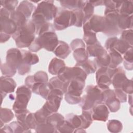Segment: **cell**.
<instances>
[{
	"label": "cell",
	"instance_id": "cell-39",
	"mask_svg": "<svg viewBox=\"0 0 133 133\" xmlns=\"http://www.w3.org/2000/svg\"><path fill=\"white\" fill-rule=\"evenodd\" d=\"M35 130L37 132H54L58 131L54 126L46 122L38 124Z\"/></svg>",
	"mask_w": 133,
	"mask_h": 133
},
{
	"label": "cell",
	"instance_id": "cell-30",
	"mask_svg": "<svg viewBox=\"0 0 133 133\" xmlns=\"http://www.w3.org/2000/svg\"><path fill=\"white\" fill-rule=\"evenodd\" d=\"M75 65L81 67L88 75L95 72L97 66L94 61L87 60L82 63H77Z\"/></svg>",
	"mask_w": 133,
	"mask_h": 133
},
{
	"label": "cell",
	"instance_id": "cell-26",
	"mask_svg": "<svg viewBox=\"0 0 133 133\" xmlns=\"http://www.w3.org/2000/svg\"><path fill=\"white\" fill-rule=\"evenodd\" d=\"M48 83L51 90L57 89L61 90L63 93L66 92L68 83L64 82L58 76L51 78Z\"/></svg>",
	"mask_w": 133,
	"mask_h": 133
},
{
	"label": "cell",
	"instance_id": "cell-36",
	"mask_svg": "<svg viewBox=\"0 0 133 133\" xmlns=\"http://www.w3.org/2000/svg\"><path fill=\"white\" fill-rule=\"evenodd\" d=\"M80 116L82 122L81 128L86 129L88 128L92 122L91 112L90 110H83L82 114Z\"/></svg>",
	"mask_w": 133,
	"mask_h": 133
},
{
	"label": "cell",
	"instance_id": "cell-42",
	"mask_svg": "<svg viewBox=\"0 0 133 133\" xmlns=\"http://www.w3.org/2000/svg\"><path fill=\"white\" fill-rule=\"evenodd\" d=\"M84 40L87 45H90L97 42L96 33L90 31H84Z\"/></svg>",
	"mask_w": 133,
	"mask_h": 133
},
{
	"label": "cell",
	"instance_id": "cell-44",
	"mask_svg": "<svg viewBox=\"0 0 133 133\" xmlns=\"http://www.w3.org/2000/svg\"><path fill=\"white\" fill-rule=\"evenodd\" d=\"M75 17V23L74 25L81 27L84 23V14L82 9H76L72 10Z\"/></svg>",
	"mask_w": 133,
	"mask_h": 133
},
{
	"label": "cell",
	"instance_id": "cell-18",
	"mask_svg": "<svg viewBox=\"0 0 133 133\" xmlns=\"http://www.w3.org/2000/svg\"><path fill=\"white\" fill-rule=\"evenodd\" d=\"M127 79L124 70L121 67L115 69V73L112 77V83L115 89H121L124 83Z\"/></svg>",
	"mask_w": 133,
	"mask_h": 133
},
{
	"label": "cell",
	"instance_id": "cell-53",
	"mask_svg": "<svg viewBox=\"0 0 133 133\" xmlns=\"http://www.w3.org/2000/svg\"><path fill=\"white\" fill-rule=\"evenodd\" d=\"M114 91L116 97L120 102H125L126 101V95L121 89H115Z\"/></svg>",
	"mask_w": 133,
	"mask_h": 133
},
{
	"label": "cell",
	"instance_id": "cell-34",
	"mask_svg": "<svg viewBox=\"0 0 133 133\" xmlns=\"http://www.w3.org/2000/svg\"><path fill=\"white\" fill-rule=\"evenodd\" d=\"M97 67H107L108 66L110 62V57L108 52L103 54L102 55L96 57L94 60Z\"/></svg>",
	"mask_w": 133,
	"mask_h": 133
},
{
	"label": "cell",
	"instance_id": "cell-25",
	"mask_svg": "<svg viewBox=\"0 0 133 133\" xmlns=\"http://www.w3.org/2000/svg\"><path fill=\"white\" fill-rule=\"evenodd\" d=\"M64 117L59 113L54 112L47 117L46 123L51 125L56 129H58L64 122Z\"/></svg>",
	"mask_w": 133,
	"mask_h": 133
},
{
	"label": "cell",
	"instance_id": "cell-20",
	"mask_svg": "<svg viewBox=\"0 0 133 133\" xmlns=\"http://www.w3.org/2000/svg\"><path fill=\"white\" fill-rule=\"evenodd\" d=\"M86 50L89 57H99L107 52L98 41L94 44L87 45Z\"/></svg>",
	"mask_w": 133,
	"mask_h": 133
},
{
	"label": "cell",
	"instance_id": "cell-23",
	"mask_svg": "<svg viewBox=\"0 0 133 133\" xmlns=\"http://www.w3.org/2000/svg\"><path fill=\"white\" fill-rule=\"evenodd\" d=\"M34 8L35 6L31 1H23L20 3L19 6L17 7L16 10L22 12L28 19L31 16Z\"/></svg>",
	"mask_w": 133,
	"mask_h": 133
},
{
	"label": "cell",
	"instance_id": "cell-46",
	"mask_svg": "<svg viewBox=\"0 0 133 133\" xmlns=\"http://www.w3.org/2000/svg\"><path fill=\"white\" fill-rule=\"evenodd\" d=\"M120 39L132 46V30L127 29L124 30L122 33Z\"/></svg>",
	"mask_w": 133,
	"mask_h": 133
},
{
	"label": "cell",
	"instance_id": "cell-33",
	"mask_svg": "<svg viewBox=\"0 0 133 133\" xmlns=\"http://www.w3.org/2000/svg\"><path fill=\"white\" fill-rule=\"evenodd\" d=\"M66 121L70 124L74 129L81 128L82 122L80 115L69 114L66 115Z\"/></svg>",
	"mask_w": 133,
	"mask_h": 133
},
{
	"label": "cell",
	"instance_id": "cell-40",
	"mask_svg": "<svg viewBox=\"0 0 133 133\" xmlns=\"http://www.w3.org/2000/svg\"><path fill=\"white\" fill-rule=\"evenodd\" d=\"M107 127L108 130L111 132H119L123 128L121 122L116 119L110 120L107 124Z\"/></svg>",
	"mask_w": 133,
	"mask_h": 133
},
{
	"label": "cell",
	"instance_id": "cell-41",
	"mask_svg": "<svg viewBox=\"0 0 133 133\" xmlns=\"http://www.w3.org/2000/svg\"><path fill=\"white\" fill-rule=\"evenodd\" d=\"M14 118V114L11 110L7 108L1 109V122L6 123Z\"/></svg>",
	"mask_w": 133,
	"mask_h": 133
},
{
	"label": "cell",
	"instance_id": "cell-24",
	"mask_svg": "<svg viewBox=\"0 0 133 133\" xmlns=\"http://www.w3.org/2000/svg\"><path fill=\"white\" fill-rule=\"evenodd\" d=\"M61 5L64 8H68L72 10L76 9H82L86 1H76V0H66L59 1Z\"/></svg>",
	"mask_w": 133,
	"mask_h": 133
},
{
	"label": "cell",
	"instance_id": "cell-1",
	"mask_svg": "<svg viewBox=\"0 0 133 133\" xmlns=\"http://www.w3.org/2000/svg\"><path fill=\"white\" fill-rule=\"evenodd\" d=\"M58 8L54 5V1H42L35 9L32 15V21L35 28L55 18Z\"/></svg>",
	"mask_w": 133,
	"mask_h": 133
},
{
	"label": "cell",
	"instance_id": "cell-3",
	"mask_svg": "<svg viewBox=\"0 0 133 133\" xmlns=\"http://www.w3.org/2000/svg\"><path fill=\"white\" fill-rule=\"evenodd\" d=\"M102 90L98 86L89 85L86 89V94L81 98L80 105L83 110H90L102 102Z\"/></svg>",
	"mask_w": 133,
	"mask_h": 133
},
{
	"label": "cell",
	"instance_id": "cell-10",
	"mask_svg": "<svg viewBox=\"0 0 133 133\" xmlns=\"http://www.w3.org/2000/svg\"><path fill=\"white\" fill-rule=\"evenodd\" d=\"M37 39L42 48L49 51H54L59 43L55 31H48L38 35Z\"/></svg>",
	"mask_w": 133,
	"mask_h": 133
},
{
	"label": "cell",
	"instance_id": "cell-52",
	"mask_svg": "<svg viewBox=\"0 0 133 133\" xmlns=\"http://www.w3.org/2000/svg\"><path fill=\"white\" fill-rule=\"evenodd\" d=\"M71 49L74 50L79 48H85V45L83 41L81 39H75L72 41L70 44Z\"/></svg>",
	"mask_w": 133,
	"mask_h": 133
},
{
	"label": "cell",
	"instance_id": "cell-13",
	"mask_svg": "<svg viewBox=\"0 0 133 133\" xmlns=\"http://www.w3.org/2000/svg\"><path fill=\"white\" fill-rule=\"evenodd\" d=\"M102 102L105 103L112 112H115L120 108V101L116 97L113 90L108 88L102 91Z\"/></svg>",
	"mask_w": 133,
	"mask_h": 133
},
{
	"label": "cell",
	"instance_id": "cell-56",
	"mask_svg": "<svg viewBox=\"0 0 133 133\" xmlns=\"http://www.w3.org/2000/svg\"><path fill=\"white\" fill-rule=\"evenodd\" d=\"M35 82L34 79L33 75L28 76L25 80V85L29 88H32L33 85L35 84Z\"/></svg>",
	"mask_w": 133,
	"mask_h": 133
},
{
	"label": "cell",
	"instance_id": "cell-57",
	"mask_svg": "<svg viewBox=\"0 0 133 133\" xmlns=\"http://www.w3.org/2000/svg\"><path fill=\"white\" fill-rule=\"evenodd\" d=\"M10 35L1 32V43H4L9 39Z\"/></svg>",
	"mask_w": 133,
	"mask_h": 133
},
{
	"label": "cell",
	"instance_id": "cell-5",
	"mask_svg": "<svg viewBox=\"0 0 133 133\" xmlns=\"http://www.w3.org/2000/svg\"><path fill=\"white\" fill-rule=\"evenodd\" d=\"M75 23V17L72 10L64 8H58L54 21V25L56 30H64L69 26L74 25Z\"/></svg>",
	"mask_w": 133,
	"mask_h": 133
},
{
	"label": "cell",
	"instance_id": "cell-50",
	"mask_svg": "<svg viewBox=\"0 0 133 133\" xmlns=\"http://www.w3.org/2000/svg\"><path fill=\"white\" fill-rule=\"evenodd\" d=\"M73 127L66 120L57 129L58 131L60 132H72L73 131Z\"/></svg>",
	"mask_w": 133,
	"mask_h": 133
},
{
	"label": "cell",
	"instance_id": "cell-48",
	"mask_svg": "<svg viewBox=\"0 0 133 133\" xmlns=\"http://www.w3.org/2000/svg\"><path fill=\"white\" fill-rule=\"evenodd\" d=\"M123 2H118L114 1H104V5L106 8L109 9H118L121 7Z\"/></svg>",
	"mask_w": 133,
	"mask_h": 133
},
{
	"label": "cell",
	"instance_id": "cell-31",
	"mask_svg": "<svg viewBox=\"0 0 133 133\" xmlns=\"http://www.w3.org/2000/svg\"><path fill=\"white\" fill-rule=\"evenodd\" d=\"M51 114V113L43 106L42 108L34 113V115L37 124H39L46 122L47 117Z\"/></svg>",
	"mask_w": 133,
	"mask_h": 133
},
{
	"label": "cell",
	"instance_id": "cell-16",
	"mask_svg": "<svg viewBox=\"0 0 133 133\" xmlns=\"http://www.w3.org/2000/svg\"><path fill=\"white\" fill-rule=\"evenodd\" d=\"M16 87L15 81L8 76L1 77V98L3 100V97H5L7 94L14 92Z\"/></svg>",
	"mask_w": 133,
	"mask_h": 133
},
{
	"label": "cell",
	"instance_id": "cell-17",
	"mask_svg": "<svg viewBox=\"0 0 133 133\" xmlns=\"http://www.w3.org/2000/svg\"><path fill=\"white\" fill-rule=\"evenodd\" d=\"M17 29L16 23L8 16L1 15V32L11 35Z\"/></svg>",
	"mask_w": 133,
	"mask_h": 133
},
{
	"label": "cell",
	"instance_id": "cell-12",
	"mask_svg": "<svg viewBox=\"0 0 133 133\" xmlns=\"http://www.w3.org/2000/svg\"><path fill=\"white\" fill-rule=\"evenodd\" d=\"M105 28L106 23L104 17L98 15L92 16L83 24L84 31L90 30L95 33L103 32Z\"/></svg>",
	"mask_w": 133,
	"mask_h": 133
},
{
	"label": "cell",
	"instance_id": "cell-37",
	"mask_svg": "<svg viewBox=\"0 0 133 133\" xmlns=\"http://www.w3.org/2000/svg\"><path fill=\"white\" fill-rule=\"evenodd\" d=\"M124 55V65L125 68L128 70H132V47L128 49Z\"/></svg>",
	"mask_w": 133,
	"mask_h": 133
},
{
	"label": "cell",
	"instance_id": "cell-8",
	"mask_svg": "<svg viewBox=\"0 0 133 133\" xmlns=\"http://www.w3.org/2000/svg\"><path fill=\"white\" fill-rule=\"evenodd\" d=\"M115 69L108 66L99 68L96 72V81L98 86L102 90L108 89L112 83V77L115 73Z\"/></svg>",
	"mask_w": 133,
	"mask_h": 133
},
{
	"label": "cell",
	"instance_id": "cell-32",
	"mask_svg": "<svg viewBox=\"0 0 133 133\" xmlns=\"http://www.w3.org/2000/svg\"><path fill=\"white\" fill-rule=\"evenodd\" d=\"M73 56L77 63H82L88 60V55L85 48H79L73 51Z\"/></svg>",
	"mask_w": 133,
	"mask_h": 133
},
{
	"label": "cell",
	"instance_id": "cell-9",
	"mask_svg": "<svg viewBox=\"0 0 133 133\" xmlns=\"http://www.w3.org/2000/svg\"><path fill=\"white\" fill-rule=\"evenodd\" d=\"M87 74L79 66L75 65L74 67L65 66L58 75V76L64 82L69 83L75 78H80L85 81Z\"/></svg>",
	"mask_w": 133,
	"mask_h": 133
},
{
	"label": "cell",
	"instance_id": "cell-14",
	"mask_svg": "<svg viewBox=\"0 0 133 133\" xmlns=\"http://www.w3.org/2000/svg\"><path fill=\"white\" fill-rule=\"evenodd\" d=\"M22 62V53L18 49L13 48L7 51L6 55V63L9 65L16 69H18Z\"/></svg>",
	"mask_w": 133,
	"mask_h": 133
},
{
	"label": "cell",
	"instance_id": "cell-45",
	"mask_svg": "<svg viewBox=\"0 0 133 133\" xmlns=\"http://www.w3.org/2000/svg\"><path fill=\"white\" fill-rule=\"evenodd\" d=\"M18 3V1H1V5L2 7L7 9L11 13L15 11Z\"/></svg>",
	"mask_w": 133,
	"mask_h": 133
},
{
	"label": "cell",
	"instance_id": "cell-54",
	"mask_svg": "<svg viewBox=\"0 0 133 133\" xmlns=\"http://www.w3.org/2000/svg\"><path fill=\"white\" fill-rule=\"evenodd\" d=\"M30 69H31L30 65L24 62H22L18 69V73L20 75H23L24 74L29 72L30 71Z\"/></svg>",
	"mask_w": 133,
	"mask_h": 133
},
{
	"label": "cell",
	"instance_id": "cell-59",
	"mask_svg": "<svg viewBox=\"0 0 133 133\" xmlns=\"http://www.w3.org/2000/svg\"><path fill=\"white\" fill-rule=\"evenodd\" d=\"M129 101H130V105H132V95L131 94L130 95H129Z\"/></svg>",
	"mask_w": 133,
	"mask_h": 133
},
{
	"label": "cell",
	"instance_id": "cell-29",
	"mask_svg": "<svg viewBox=\"0 0 133 133\" xmlns=\"http://www.w3.org/2000/svg\"><path fill=\"white\" fill-rule=\"evenodd\" d=\"M10 18L16 23L17 28L23 25L28 20L26 17L22 12L17 10L10 14Z\"/></svg>",
	"mask_w": 133,
	"mask_h": 133
},
{
	"label": "cell",
	"instance_id": "cell-6",
	"mask_svg": "<svg viewBox=\"0 0 133 133\" xmlns=\"http://www.w3.org/2000/svg\"><path fill=\"white\" fill-rule=\"evenodd\" d=\"M105 20L106 28L103 32L107 35H118L121 32V30L118 26V17L119 16V10L105 9Z\"/></svg>",
	"mask_w": 133,
	"mask_h": 133
},
{
	"label": "cell",
	"instance_id": "cell-47",
	"mask_svg": "<svg viewBox=\"0 0 133 133\" xmlns=\"http://www.w3.org/2000/svg\"><path fill=\"white\" fill-rule=\"evenodd\" d=\"M35 83H47L48 82V75L44 71H38L33 75Z\"/></svg>",
	"mask_w": 133,
	"mask_h": 133
},
{
	"label": "cell",
	"instance_id": "cell-43",
	"mask_svg": "<svg viewBox=\"0 0 133 133\" xmlns=\"http://www.w3.org/2000/svg\"><path fill=\"white\" fill-rule=\"evenodd\" d=\"M16 69L9 65L6 62L1 64L2 73L6 76L11 77L14 76L16 72Z\"/></svg>",
	"mask_w": 133,
	"mask_h": 133
},
{
	"label": "cell",
	"instance_id": "cell-11",
	"mask_svg": "<svg viewBox=\"0 0 133 133\" xmlns=\"http://www.w3.org/2000/svg\"><path fill=\"white\" fill-rule=\"evenodd\" d=\"M63 92L59 89H52L49 93L46 102L43 105L51 113L57 112L60 105Z\"/></svg>",
	"mask_w": 133,
	"mask_h": 133
},
{
	"label": "cell",
	"instance_id": "cell-35",
	"mask_svg": "<svg viewBox=\"0 0 133 133\" xmlns=\"http://www.w3.org/2000/svg\"><path fill=\"white\" fill-rule=\"evenodd\" d=\"M82 10L84 14V23L92 16L94 12V6L91 4L89 1H86L85 4L82 8Z\"/></svg>",
	"mask_w": 133,
	"mask_h": 133
},
{
	"label": "cell",
	"instance_id": "cell-38",
	"mask_svg": "<svg viewBox=\"0 0 133 133\" xmlns=\"http://www.w3.org/2000/svg\"><path fill=\"white\" fill-rule=\"evenodd\" d=\"M132 1L123 2L121 7L119 9V14L131 16L133 12Z\"/></svg>",
	"mask_w": 133,
	"mask_h": 133
},
{
	"label": "cell",
	"instance_id": "cell-15",
	"mask_svg": "<svg viewBox=\"0 0 133 133\" xmlns=\"http://www.w3.org/2000/svg\"><path fill=\"white\" fill-rule=\"evenodd\" d=\"M91 117L94 120L105 122L109 116V110L104 104L100 103L92 108Z\"/></svg>",
	"mask_w": 133,
	"mask_h": 133
},
{
	"label": "cell",
	"instance_id": "cell-19",
	"mask_svg": "<svg viewBox=\"0 0 133 133\" xmlns=\"http://www.w3.org/2000/svg\"><path fill=\"white\" fill-rule=\"evenodd\" d=\"M65 67V65L63 60L54 58L49 64L48 71L52 75H58Z\"/></svg>",
	"mask_w": 133,
	"mask_h": 133
},
{
	"label": "cell",
	"instance_id": "cell-21",
	"mask_svg": "<svg viewBox=\"0 0 133 133\" xmlns=\"http://www.w3.org/2000/svg\"><path fill=\"white\" fill-rule=\"evenodd\" d=\"M54 52L59 58L65 59L71 52V49L67 43L63 41H59V43L54 50Z\"/></svg>",
	"mask_w": 133,
	"mask_h": 133
},
{
	"label": "cell",
	"instance_id": "cell-7",
	"mask_svg": "<svg viewBox=\"0 0 133 133\" xmlns=\"http://www.w3.org/2000/svg\"><path fill=\"white\" fill-rule=\"evenodd\" d=\"M31 96V91L26 86L19 87L16 91V98L13 105V110L16 112L26 109V106Z\"/></svg>",
	"mask_w": 133,
	"mask_h": 133
},
{
	"label": "cell",
	"instance_id": "cell-51",
	"mask_svg": "<svg viewBox=\"0 0 133 133\" xmlns=\"http://www.w3.org/2000/svg\"><path fill=\"white\" fill-rule=\"evenodd\" d=\"M121 89L126 93L129 94H132L133 89H132V79H127L123 84Z\"/></svg>",
	"mask_w": 133,
	"mask_h": 133
},
{
	"label": "cell",
	"instance_id": "cell-27",
	"mask_svg": "<svg viewBox=\"0 0 133 133\" xmlns=\"http://www.w3.org/2000/svg\"><path fill=\"white\" fill-rule=\"evenodd\" d=\"M109 51V54L110 57V62L108 67L113 69L116 68V67L123 61V58L121 54L114 49H110Z\"/></svg>",
	"mask_w": 133,
	"mask_h": 133
},
{
	"label": "cell",
	"instance_id": "cell-58",
	"mask_svg": "<svg viewBox=\"0 0 133 133\" xmlns=\"http://www.w3.org/2000/svg\"><path fill=\"white\" fill-rule=\"evenodd\" d=\"M91 4L95 7V6H97L99 5H104V1H89Z\"/></svg>",
	"mask_w": 133,
	"mask_h": 133
},
{
	"label": "cell",
	"instance_id": "cell-55",
	"mask_svg": "<svg viewBox=\"0 0 133 133\" xmlns=\"http://www.w3.org/2000/svg\"><path fill=\"white\" fill-rule=\"evenodd\" d=\"M41 48H42V47L37 38H35L34 41L31 43L30 46L29 47V49L33 52H36Z\"/></svg>",
	"mask_w": 133,
	"mask_h": 133
},
{
	"label": "cell",
	"instance_id": "cell-49",
	"mask_svg": "<svg viewBox=\"0 0 133 133\" xmlns=\"http://www.w3.org/2000/svg\"><path fill=\"white\" fill-rule=\"evenodd\" d=\"M9 126L11 128L12 131L14 132H29L27 130L24 126L20 123L18 121L17 122H13L12 123L9 124Z\"/></svg>",
	"mask_w": 133,
	"mask_h": 133
},
{
	"label": "cell",
	"instance_id": "cell-4",
	"mask_svg": "<svg viewBox=\"0 0 133 133\" xmlns=\"http://www.w3.org/2000/svg\"><path fill=\"white\" fill-rule=\"evenodd\" d=\"M84 86L85 80L80 78H75L69 82L66 92L65 93L66 101L71 104L79 103Z\"/></svg>",
	"mask_w": 133,
	"mask_h": 133
},
{
	"label": "cell",
	"instance_id": "cell-28",
	"mask_svg": "<svg viewBox=\"0 0 133 133\" xmlns=\"http://www.w3.org/2000/svg\"><path fill=\"white\" fill-rule=\"evenodd\" d=\"M22 55V62L27 63L29 65L35 64L38 62L39 59L36 54L31 53V52L26 50H21Z\"/></svg>",
	"mask_w": 133,
	"mask_h": 133
},
{
	"label": "cell",
	"instance_id": "cell-22",
	"mask_svg": "<svg viewBox=\"0 0 133 133\" xmlns=\"http://www.w3.org/2000/svg\"><path fill=\"white\" fill-rule=\"evenodd\" d=\"M118 26L122 30L132 29V15L128 16L119 14L118 17Z\"/></svg>",
	"mask_w": 133,
	"mask_h": 133
},
{
	"label": "cell",
	"instance_id": "cell-2",
	"mask_svg": "<svg viewBox=\"0 0 133 133\" xmlns=\"http://www.w3.org/2000/svg\"><path fill=\"white\" fill-rule=\"evenodd\" d=\"M35 26L32 20H29L22 25L17 28L12 37L19 48L29 47L35 39Z\"/></svg>",
	"mask_w": 133,
	"mask_h": 133
}]
</instances>
